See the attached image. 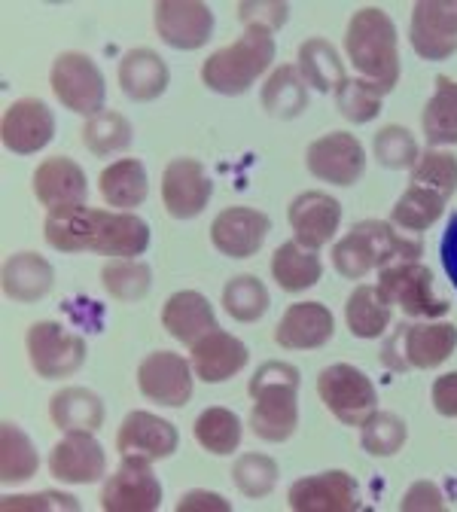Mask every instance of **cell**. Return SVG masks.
Returning <instances> with one entry per match:
<instances>
[{"label": "cell", "mask_w": 457, "mask_h": 512, "mask_svg": "<svg viewBox=\"0 0 457 512\" xmlns=\"http://www.w3.org/2000/svg\"><path fill=\"white\" fill-rule=\"evenodd\" d=\"M177 442L180 436L171 421L138 409L125 415L119 436H116V452L122 458H138V461L156 464L177 452Z\"/></svg>", "instance_id": "18"}, {"label": "cell", "mask_w": 457, "mask_h": 512, "mask_svg": "<svg viewBox=\"0 0 457 512\" xmlns=\"http://www.w3.org/2000/svg\"><path fill=\"white\" fill-rule=\"evenodd\" d=\"M305 165L323 183L354 186L366 171V153H363V144L354 135L330 132V135L317 138L305 150Z\"/></svg>", "instance_id": "13"}, {"label": "cell", "mask_w": 457, "mask_h": 512, "mask_svg": "<svg viewBox=\"0 0 457 512\" xmlns=\"http://www.w3.org/2000/svg\"><path fill=\"white\" fill-rule=\"evenodd\" d=\"M177 509H180V512H195V509H205V512H214V509H217V512H229L232 506H229L226 497L199 488V491H186V494L180 497Z\"/></svg>", "instance_id": "51"}, {"label": "cell", "mask_w": 457, "mask_h": 512, "mask_svg": "<svg viewBox=\"0 0 457 512\" xmlns=\"http://www.w3.org/2000/svg\"><path fill=\"white\" fill-rule=\"evenodd\" d=\"M0 509H4V512H16V509H25V512H37V509H71V512H77L80 509V500L74 494H64V491L7 494L4 500H0Z\"/></svg>", "instance_id": "48"}, {"label": "cell", "mask_w": 457, "mask_h": 512, "mask_svg": "<svg viewBox=\"0 0 457 512\" xmlns=\"http://www.w3.org/2000/svg\"><path fill=\"white\" fill-rule=\"evenodd\" d=\"M430 400L442 418H457V372H445L433 381Z\"/></svg>", "instance_id": "50"}, {"label": "cell", "mask_w": 457, "mask_h": 512, "mask_svg": "<svg viewBox=\"0 0 457 512\" xmlns=\"http://www.w3.org/2000/svg\"><path fill=\"white\" fill-rule=\"evenodd\" d=\"M43 235L61 253H101L135 260L150 247V226L128 211H101L86 205L55 208L46 214Z\"/></svg>", "instance_id": "1"}, {"label": "cell", "mask_w": 457, "mask_h": 512, "mask_svg": "<svg viewBox=\"0 0 457 512\" xmlns=\"http://www.w3.org/2000/svg\"><path fill=\"white\" fill-rule=\"evenodd\" d=\"M406 421L394 412H372L363 427H360V442H363V452H369L372 458H390L397 455L400 448L406 445Z\"/></svg>", "instance_id": "41"}, {"label": "cell", "mask_w": 457, "mask_h": 512, "mask_svg": "<svg viewBox=\"0 0 457 512\" xmlns=\"http://www.w3.org/2000/svg\"><path fill=\"white\" fill-rule=\"evenodd\" d=\"M442 214H445V202L436 196V192L409 183V189L400 196V202L394 205V211H390V223H394L397 229H406V232L421 235Z\"/></svg>", "instance_id": "39"}, {"label": "cell", "mask_w": 457, "mask_h": 512, "mask_svg": "<svg viewBox=\"0 0 457 512\" xmlns=\"http://www.w3.org/2000/svg\"><path fill=\"white\" fill-rule=\"evenodd\" d=\"M214 196V183L199 159H171L162 171V202L174 220L199 217Z\"/></svg>", "instance_id": "11"}, {"label": "cell", "mask_w": 457, "mask_h": 512, "mask_svg": "<svg viewBox=\"0 0 457 512\" xmlns=\"http://www.w3.org/2000/svg\"><path fill=\"white\" fill-rule=\"evenodd\" d=\"M381 98H384V95H381L372 83H366V80H360V77H348V80L336 89L339 113H342L348 122H357V125L372 122V119L378 116Z\"/></svg>", "instance_id": "45"}, {"label": "cell", "mask_w": 457, "mask_h": 512, "mask_svg": "<svg viewBox=\"0 0 457 512\" xmlns=\"http://www.w3.org/2000/svg\"><path fill=\"white\" fill-rule=\"evenodd\" d=\"M412 186L430 189L442 202H448L457 192V156L430 147L427 153L418 156L412 168Z\"/></svg>", "instance_id": "43"}, {"label": "cell", "mask_w": 457, "mask_h": 512, "mask_svg": "<svg viewBox=\"0 0 457 512\" xmlns=\"http://www.w3.org/2000/svg\"><path fill=\"white\" fill-rule=\"evenodd\" d=\"M372 150H375V159L381 168H390V171H406V168H415L421 150H418V141L409 128L403 125H384L381 132L375 135L372 141Z\"/></svg>", "instance_id": "44"}, {"label": "cell", "mask_w": 457, "mask_h": 512, "mask_svg": "<svg viewBox=\"0 0 457 512\" xmlns=\"http://www.w3.org/2000/svg\"><path fill=\"white\" fill-rule=\"evenodd\" d=\"M171 83V74H168V64L162 61L159 52L153 49H128L119 61V86L122 92L132 98V101H156L165 95Z\"/></svg>", "instance_id": "27"}, {"label": "cell", "mask_w": 457, "mask_h": 512, "mask_svg": "<svg viewBox=\"0 0 457 512\" xmlns=\"http://www.w3.org/2000/svg\"><path fill=\"white\" fill-rule=\"evenodd\" d=\"M339 223H342V205L330 192L308 189L290 205V226L305 250H320L323 244H330L339 232Z\"/></svg>", "instance_id": "22"}, {"label": "cell", "mask_w": 457, "mask_h": 512, "mask_svg": "<svg viewBox=\"0 0 457 512\" xmlns=\"http://www.w3.org/2000/svg\"><path fill=\"white\" fill-rule=\"evenodd\" d=\"M421 125L433 150L457 144V83L451 77H436V92L421 113Z\"/></svg>", "instance_id": "32"}, {"label": "cell", "mask_w": 457, "mask_h": 512, "mask_svg": "<svg viewBox=\"0 0 457 512\" xmlns=\"http://www.w3.org/2000/svg\"><path fill=\"white\" fill-rule=\"evenodd\" d=\"M192 433H195V442H199L205 452L223 458V455L238 452L244 427H241V418L235 412H229L223 406H211V409H205L199 418H195Z\"/></svg>", "instance_id": "36"}, {"label": "cell", "mask_w": 457, "mask_h": 512, "mask_svg": "<svg viewBox=\"0 0 457 512\" xmlns=\"http://www.w3.org/2000/svg\"><path fill=\"white\" fill-rule=\"evenodd\" d=\"M49 86L64 107L86 119L104 110V95H107L104 74L86 52H61L52 61Z\"/></svg>", "instance_id": "9"}, {"label": "cell", "mask_w": 457, "mask_h": 512, "mask_svg": "<svg viewBox=\"0 0 457 512\" xmlns=\"http://www.w3.org/2000/svg\"><path fill=\"white\" fill-rule=\"evenodd\" d=\"M55 284V272L49 266V260H43L34 250H22L13 253L4 263V293L16 302H40Z\"/></svg>", "instance_id": "28"}, {"label": "cell", "mask_w": 457, "mask_h": 512, "mask_svg": "<svg viewBox=\"0 0 457 512\" xmlns=\"http://www.w3.org/2000/svg\"><path fill=\"white\" fill-rule=\"evenodd\" d=\"M34 196L49 211H55V208H71V205H86L89 177L68 156L43 159L37 165V171H34Z\"/></svg>", "instance_id": "23"}, {"label": "cell", "mask_w": 457, "mask_h": 512, "mask_svg": "<svg viewBox=\"0 0 457 512\" xmlns=\"http://www.w3.org/2000/svg\"><path fill=\"white\" fill-rule=\"evenodd\" d=\"M323 275L317 250H305L299 241H284L272 256V278L287 293H302L314 287Z\"/></svg>", "instance_id": "33"}, {"label": "cell", "mask_w": 457, "mask_h": 512, "mask_svg": "<svg viewBox=\"0 0 457 512\" xmlns=\"http://www.w3.org/2000/svg\"><path fill=\"white\" fill-rule=\"evenodd\" d=\"M439 253H442V266H445V272H448V278H451V284L457 287V214L448 220V226H445V235H442V247H439Z\"/></svg>", "instance_id": "52"}, {"label": "cell", "mask_w": 457, "mask_h": 512, "mask_svg": "<svg viewBox=\"0 0 457 512\" xmlns=\"http://www.w3.org/2000/svg\"><path fill=\"white\" fill-rule=\"evenodd\" d=\"M269 302L272 299H269L266 284L253 275H235L223 287V308L238 324H253V320H259L269 311Z\"/></svg>", "instance_id": "40"}, {"label": "cell", "mask_w": 457, "mask_h": 512, "mask_svg": "<svg viewBox=\"0 0 457 512\" xmlns=\"http://www.w3.org/2000/svg\"><path fill=\"white\" fill-rule=\"evenodd\" d=\"M247 360V345L226 330H214L192 345V372L208 384L229 381L247 366Z\"/></svg>", "instance_id": "25"}, {"label": "cell", "mask_w": 457, "mask_h": 512, "mask_svg": "<svg viewBox=\"0 0 457 512\" xmlns=\"http://www.w3.org/2000/svg\"><path fill=\"white\" fill-rule=\"evenodd\" d=\"M153 19L159 37L180 52L202 49L214 37V13L199 0H159Z\"/></svg>", "instance_id": "17"}, {"label": "cell", "mask_w": 457, "mask_h": 512, "mask_svg": "<svg viewBox=\"0 0 457 512\" xmlns=\"http://www.w3.org/2000/svg\"><path fill=\"white\" fill-rule=\"evenodd\" d=\"M49 418L61 433H95L104 424V400L89 388H64L49 400Z\"/></svg>", "instance_id": "30"}, {"label": "cell", "mask_w": 457, "mask_h": 512, "mask_svg": "<svg viewBox=\"0 0 457 512\" xmlns=\"http://www.w3.org/2000/svg\"><path fill=\"white\" fill-rule=\"evenodd\" d=\"M232 482L247 497L272 494V488L278 485V464L269 455H241L232 467Z\"/></svg>", "instance_id": "46"}, {"label": "cell", "mask_w": 457, "mask_h": 512, "mask_svg": "<svg viewBox=\"0 0 457 512\" xmlns=\"http://www.w3.org/2000/svg\"><path fill=\"white\" fill-rule=\"evenodd\" d=\"M25 348L40 378H68L86 363V342L55 320H37L25 336Z\"/></svg>", "instance_id": "10"}, {"label": "cell", "mask_w": 457, "mask_h": 512, "mask_svg": "<svg viewBox=\"0 0 457 512\" xmlns=\"http://www.w3.org/2000/svg\"><path fill=\"white\" fill-rule=\"evenodd\" d=\"M375 287L390 308H400L409 320H436L451 311V302L433 290V272L421 263L400 260L378 269Z\"/></svg>", "instance_id": "7"}, {"label": "cell", "mask_w": 457, "mask_h": 512, "mask_svg": "<svg viewBox=\"0 0 457 512\" xmlns=\"http://www.w3.org/2000/svg\"><path fill=\"white\" fill-rule=\"evenodd\" d=\"M336 333V317L323 302H296L284 311L275 330V342L287 351L323 348Z\"/></svg>", "instance_id": "24"}, {"label": "cell", "mask_w": 457, "mask_h": 512, "mask_svg": "<svg viewBox=\"0 0 457 512\" xmlns=\"http://www.w3.org/2000/svg\"><path fill=\"white\" fill-rule=\"evenodd\" d=\"M409 40L427 61H445L457 52V0H421L412 10Z\"/></svg>", "instance_id": "16"}, {"label": "cell", "mask_w": 457, "mask_h": 512, "mask_svg": "<svg viewBox=\"0 0 457 512\" xmlns=\"http://www.w3.org/2000/svg\"><path fill=\"white\" fill-rule=\"evenodd\" d=\"M317 394L326 412L336 415L348 427H363V421L375 412L378 394L366 372L351 363H333L317 375Z\"/></svg>", "instance_id": "8"}, {"label": "cell", "mask_w": 457, "mask_h": 512, "mask_svg": "<svg viewBox=\"0 0 457 512\" xmlns=\"http://www.w3.org/2000/svg\"><path fill=\"white\" fill-rule=\"evenodd\" d=\"M345 52L360 80L372 83L381 95H390L400 83L397 25L384 10L363 7L351 16L345 31Z\"/></svg>", "instance_id": "3"}, {"label": "cell", "mask_w": 457, "mask_h": 512, "mask_svg": "<svg viewBox=\"0 0 457 512\" xmlns=\"http://www.w3.org/2000/svg\"><path fill=\"white\" fill-rule=\"evenodd\" d=\"M162 327L183 345H195L202 336L220 330L214 305L195 290H177L162 308Z\"/></svg>", "instance_id": "26"}, {"label": "cell", "mask_w": 457, "mask_h": 512, "mask_svg": "<svg viewBox=\"0 0 457 512\" xmlns=\"http://www.w3.org/2000/svg\"><path fill=\"white\" fill-rule=\"evenodd\" d=\"M101 284L119 302H138V299H144L150 293L153 275H150L147 263H138V260H110L101 269Z\"/></svg>", "instance_id": "42"}, {"label": "cell", "mask_w": 457, "mask_h": 512, "mask_svg": "<svg viewBox=\"0 0 457 512\" xmlns=\"http://www.w3.org/2000/svg\"><path fill=\"white\" fill-rule=\"evenodd\" d=\"M37 470H40V458L28 433L13 421H4V427H0V479L7 485L28 482Z\"/></svg>", "instance_id": "37"}, {"label": "cell", "mask_w": 457, "mask_h": 512, "mask_svg": "<svg viewBox=\"0 0 457 512\" xmlns=\"http://www.w3.org/2000/svg\"><path fill=\"white\" fill-rule=\"evenodd\" d=\"M101 506L107 512H153L162 506V485L147 461L122 458V467L107 476L101 488Z\"/></svg>", "instance_id": "12"}, {"label": "cell", "mask_w": 457, "mask_h": 512, "mask_svg": "<svg viewBox=\"0 0 457 512\" xmlns=\"http://www.w3.org/2000/svg\"><path fill=\"white\" fill-rule=\"evenodd\" d=\"M269 229H272V220L263 211L238 205L214 217L211 241L223 256H229V260H250V256L263 250Z\"/></svg>", "instance_id": "20"}, {"label": "cell", "mask_w": 457, "mask_h": 512, "mask_svg": "<svg viewBox=\"0 0 457 512\" xmlns=\"http://www.w3.org/2000/svg\"><path fill=\"white\" fill-rule=\"evenodd\" d=\"M132 138H135L132 122L116 110H101L98 116L86 119V125H83V147L98 159L128 150L132 147Z\"/></svg>", "instance_id": "38"}, {"label": "cell", "mask_w": 457, "mask_h": 512, "mask_svg": "<svg viewBox=\"0 0 457 512\" xmlns=\"http://www.w3.org/2000/svg\"><path fill=\"white\" fill-rule=\"evenodd\" d=\"M299 369L281 360L263 363L250 378V430L263 442H287L299 424Z\"/></svg>", "instance_id": "4"}, {"label": "cell", "mask_w": 457, "mask_h": 512, "mask_svg": "<svg viewBox=\"0 0 457 512\" xmlns=\"http://www.w3.org/2000/svg\"><path fill=\"white\" fill-rule=\"evenodd\" d=\"M0 138L4 147L16 156H34L55 138V116L37 98H22L7 107L0 122Z\"/></svg>", "instance_id": "21"}, {"label": "cell", "mask_w": 457, "mask_h": 512, "mask_svg": "<svg viewBox=\"0 0 457 512\" xmlns=\"http://www.w3.org/2000/svg\"><path fill=\"white\" fill-rule=\"evenodd\" d=\"M46 467H49V476L58 482L92 485V482L104 479L107 455H104L101 442L95 439V433L74 430V433H64V439L52 445Z\"/></svg>", "instance_id": "14"}, {"label": "cell", "mask_w": 457, "mask_h": 512, "mask_svg": "<svg viewBox=\"0 0 457 512\" xmlns=\"http://www.w3.org/2000/svg\"><path fill=\"white\" fill-rule=\"evenodd\" d=\"M348 330L357 339H378L390 327V305L381 299L375 284H360L345 305Z\"/></svg>", "instance_id": "35"}, {"label": "cell", "mask_w": 457, "mask_h": 512, "mask_svg": "<svg viewBox=\"0 0 457 512\" xmlns=\"http://www.w3.org/2000/svg\"><path fill=\"white\" fill-rule=\"evenodd\" d=\"M457 348V327L436 320H400L381 345V366L390 372L436 369Z\"/></svg>", "instance_id": "6"}, {"label": "cell", "mask_w": 457, "mask_h": 512, "mask_svg": "<svg viewBox=\"0 0 457 512\" xmlns=\"http://www.w3.org/2000/svg\"><path fill=\"white\" fill-rule=\"evenodd\" d=\"M138 388L147 400L171 409H183L192 400L189 360L174 351H153L138 366Z\"/></svg>", "instance_id": "15"}, {"label": "cell", "mask_w": 457, "mask_h": 512, "mask_svg": "<svg viewBox=\"0 0 457 512\" xmlns=\"http://www.w3.org/2000/svg\"><path fill=\"white\" fill-rule=\"evenodd\" d=\"M98 189H101V199L110 208L132 211V208L144 205L150 196V180H147L144 162L141 159H119V162L107 165L98 177Z\"/></svg>", "instance_id": "29"}, {"label": "cell", "mask_w": 457, "mask_h": 512, "mask_svg": "<svg viewBox=\"0 0 457 512\" xmlns=\"http://www.w3.org/2000/svg\"><path fill=\"white\" fill-rule=\"evenodd\" d=\"M424 253L421 235H403L394 223L384 220H363L354 223L351 232L333 247V266L348 281H363L372 269H384L390 263H418Z\"/></svg>", "instance_id": "2"}, {"label": "cell", "mask_w": 457, "mask_h": 512, "mask_svg": "<svg viewBox=\"0 0 457 512\" xmlns=\"http://www.w3.org/2000/svg\"><path fill=\"white\" fill-rule=\"evenodd\" d=\"M290 506L296 512H357L363 506V497L351 473L326 470L299 479L290 488Z\"/></svg>", "instance_id": "19"}, {"label": "cell", "mask_w": 457, "mask_h": 512, "mask_svg": "<svg viewBox=\"0 0 457 512\" xmlns=\"http://www.w3.org/2000/svg\"><path fill=\"white\" fill-rule=\"evenodd\" d=\"M299 74L314 92H336L348 77H345V64L336 52V46L323 37H311L299 46Z\"/></svg>", "instance_id": "31"}, {"label": "cell", "mask_w": 457, "mask_h": 512, "mask_svg": "<svg viewBox=\"0 0 457 512\" xmlns=\"http://www.w3.org/2000/svg\"><path fill=\"white\" fill-rule=\"evenodd\" d=\"M400 509L403 512H418V509H424V512H433L436 509L439 512V509H445V497H442V491L433 482H418V485H412L403 494Z\"/></svg>", "instance_id": "49"}, {"label": "cell", "mask_w": 457, "mask_h": 512, "mask_svg": "<svg viewBox=\"0 0 457 512\" xmlns=\"http://www.w3.org/2000/svg\"><path fill=\"white\" fill-rule=\"evenodd\" d=\"M238 19L244 28H259L275 34L287 19H290V4L281 0H256V4H238Z\"/></svg>", "instance_id": "47"}, {"label": "cell", "mask_w": 457, "mask_h": 512, "mask_svg": "<svg viewBox=\"0 0 457 512\" xmlns=\"http://www.w3.org/2000/svg\"><path fill=\"white\" fill-rule=\"evenodd\" d=\"M263 110L275 119H296L308 107V83L302 80L296 64H281V68L263 86Z\"/></svg>", "instance_id": "34"}, {"label": "cell", "mask_w": 457, "mask_h": 512, "mask_svg": "<svg viewBox=\"0 0 457 512\" xmlns=\"http://www.w3.org/2000/svg\"><path fill=\"white\" fill-rule=\"evenodd\" d=\"M275 61V37L269 31L247 28L235 43L217 49L202 64V83L217 95H244Z\"/></svg>", "instance_id": "5"}]
</instances>
